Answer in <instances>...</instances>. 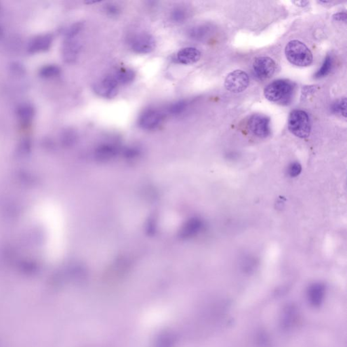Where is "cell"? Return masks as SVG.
<instances>
[{
  "label": "cell",
  "mask_w": 347,
  "mask_h": 347,
  "mask_svg": "<svg viewBox=\"0 0 347 347\" xmlns=\"http://www.w3.org/2000/svg\"><path fill=\"white\" fill-rule=\"evenodd\" d=\"M294 84L287 80H277L265 89V98L271 102L287 104L292 100Z\"/></svg>",
  "instance_id": "1"
},
{
  "label": "cell",
  "mask_w": 347,
  "mask_h": 347,
  "mask_svg": "<svg viewBox=\"0 0 347 347\" xmlns=\"http://www.w3.org/2000/svg\"><path fill=\"white\" fill-rule=\"evenodd\" d=\"M285 54L287 61L298 67H307L313 62L311 50L299 40L289 41L286 47Z\"/></svg>",
  "instance_id": "2"
},
{
  "label": "cell",
  "mask_w": 347,
  "mask_h": 347,
  "mask_svg": "<svg viewBox=\"0 0 347 347\" xmlns=\"http://www.w3.org/2000/svg\"><path fill=\"white\" fill-rule=\"evenodd\" d=\"M288 129L296 137L305 139L311 133V125L307 113L302 110H294L288 119Z\"/></svg>",
  "instance_id": "3"
},
{
  "label": "cell",
  "mask_w": 347,
  "mask_h": 347,
  "mask_svg": "<svg viewBox=\"0 0 347 347\" xmlns=\"http://www.w3.org/2000/svg\"><path fill=\"white\" fill-rule=\"evenodd\" d=\"M156 41L152 35L148 33H141L132 37L130 40V49L136 54L146 55L151 53L156 48Z\"/></svg>",
  "instance_id": "4"
},
{
  "label": "cell",
  "mask_w": 347,
  "mask_h": 347,
  "mask_svg": "<svg viewBox=\"0 0 347 347\" xmlns=\"http://www.w3.org/2000/svg\"><path fill=\"white\" fill-rule=\"evenodd\" d=\"M250 80L248 75L242 70H235L226 76L225 86L226 90L233 93H240L246 90Z\"/></svg>",
  "instance_id": "5"
},
{
  "label": "cell",
  "mask_w": 347,
  "mask_h": 347,
  "mask_svg": "<svg viewBox=\"0 0 347 347\" xmlns=\"http://www.w3.org/2000/svg\"><path fill=\"white\" fill-rule=\"evenodd\" d=\"M164 118V114L160 110L148 109L139 117V125L143 130H155L162 124Z\"/></svg>",
  "instance_id": "6"
},
{
  "label": "cell",
  "mask_w": 347,
  "mask_h": 347,
  "mask_svg": "<svg viewBox=\"0 0 347 347\" xmlns=\"http://www.w3.org/2000/svg\"><path fill=\"white\" fill-rule=\"evenodd\" d=\"M118 85L113 75H109L97 82L94 85V91L99 97L104 99H113L118 92Z\"/></svg>",
  "instance_id": "7"
},
{
  "label": "cell",
  "mask_w": 347,
  "mask_h": 347,
  "mask_svg": "<svg viewBox=\"0 0 347 347\" xmlns=\"http://www.w3.org/2000/svg\"><path fill=\"white\" fill-rule=\"evenodd\" d=\"M248 127L251 132L256 137L266 138L271 134L270 119L263 114H254L250 117Z\"/></svg>",
  "instance_id": "8"
},
{
  "label": "cell",
  "mask_w": 347,
  "mask_h": 347,
  "mask_svg": "<svg viewBox=\"0 0 347 347\" xmlns=\"http://www.w3.org/2000/svg\"><path fill=\"white\" fill-rule=\"evenodd\" d=\"M253 69L260 80H268L274 75L276 64L269 57H259L254 61Z\"/></svg>",
  "instance_id": "9"
},
{
  "label": "cell",
  "mask_w": 347,
  "mask_h": 347,
  "mask_svg": "<svg viewBox=\"0 0 347 347\" xmlns=\"http://www.w3.org/2000/svg\"><path fill=\"white\" fill-rule=\"evenodd\" d=\"M82 43L78 37L66 38L62 47V58L67 63H73L79 57Z\"/></svg>",
  "instance_id": "10"
},
{
  "label": "cell",
  "mask_w": 347,
  "mask_h": 347,
  "mask_svg": "<svg viewBox=\"0 0 347 347\" xmlns=\"http://www.w3.org/2000/svg\"><path fill=\"white\" fill-rule=\"evenodd\" d=\"M201 57V52L193 47H186L180 50L176 55L175 60L182 64H192L198 62Z\"/></svg>",
  "instance_id": "11"
},
{
  "label": "cell",
  "mask_w": 347,
  "mask_h": 347,
  "mask_svg": "<svg viewBox=\"0 0 347 347\" xmlns=\"http://www.w3.org/2000/svg\"><path fill=\"white\" fill-rule=\"evenodd\" d=\"M53 38L51 35H43L33 40L29 46V52L31 53L46 51L52 46Z\"/></svg>",
  "instance_id": "12"
},
{
  "label": "cell",
  "mask_w": 347,
  "mask_h": 347,
  "mask_svg": "<svg viewBox=\"0 0 347 347\" xmlns=\"http://www.w3.org/2000/svg\"><path fill=\"white\" fill-rule=\"evenodd\" d=\"M113 75L119 85L129 84L136 78L135 71L131 69H122Z\"/></svg>",
  "instance_id": "13"
},
{
  "label": "cell",
  "mask_w": 347,
  "mask_h": 347,
  "mask_svg": "<svg viewBox=\"0 0 347 347\" xmlns=\"http://www.w3.org/2000/svg\"><path fill=\"white\" fill-rule=\"evenodd\" d=\"M35 111L34 107L29 103H24L20 104L17 109V115L19 119L21 120L23 123H29L34 118Z\"/></svg>",
  "instance_id": "14"
},
{
  "label": "cell",
  "mask_w": 347,
  "mask_h": 347,
  "mask_svg": "<svg viewBox=\"0 0 347 347\" xmlns=\"http://www.w3.org/2000/svg\"><path fill=\"white\" fill-rule=\"evenodd\" d=\"M61 73L60 67L55 64H48L40 69V75L43 78H51L58 76Z\"/></svg>",
  "instance_id": "15"
},
{
  "label": "cell",
  "mask_w": 347,
  "mask_h": 347,
  "mask_svg": "<svg viewBox=\"0 0 347 347\" xmlns=\"http://www.w3.org/2000/svg\"><path fill=\"white\" fill-rule=\"evenodd\" d=\"M171 20L176 23H181L187 18V12L185 8L183 7H176L171 12Z\"/></svg>",
  "instance_id": "16"
},
{
  "label": "cell",
  "mask_w": 347,
  "mask_h": 347,
  "mask_svg": "<svg viewBox=\"0 0 347 347\" xmlns=\"http://www.w3.org/2000/svg\"><path fill=\"white\" fill-rule=\"evenodd\" d=\"M187 107V102L185 101H179L171 104L168 107V113L172 116H179L184 112Z\"/></svg>",
  "instance_id": "17"
},
{
  "label": "cell",
  "mask_w": 347,
  "mask_h": 347,
  "mask_svg": "<svg viewBox=\"0 0 347 347\" xmlns=\"http://www.w3.org/2000/svg\"><path fill=\"white\" fill-rule=\"evenodd\" d=\"M332 57H331L329 55L327 56V57H326L325 61H324L323 64H322V67H321L320 70H319L316 73H315V78H317V79H318V78H323V77L327 76V75L328 74L329 72H330L331 69H332Z\"/></svg>",
  "instance_id": "18"
},
{
  "label": "cell",
  "mask_w": 347,
  "mask_h": 347,
  "mask_svg": "<svg viewBox=\"0 0 347 347\" xmlns=\"http://www.w3.org/2000/svg\"><path fill=\"white\" fill-rule=\"evenodd\" d=\"M83 29V24L82 22H76L73 24L66 33V38H74L79 36Z\"/></svg>",
  "instance_id": "19"
},
{
  "label": "cell",
  "mask_w": 347,
  "mask_h": 347,
  "mask_svg": "<svg viewBox=\"0 0 347 347\" xmlns=\"http://www.w3.org/2000/svg\"><path fill=\"white\" fill-rule=\"evenodd\" d=\"M302 172V165L299 162H294L291 163L287 168V174L291 178L297 177Z\"/></svg>",
  "instance_id": "20"
},
{
  "label": "cell",
  "mask_w": 347,
  "mask_h": 347,
  "mask_svg": "<svg viewBox=\"0 0 347 347\" xmlns=\"http://www.w3.org/2000/svg\"><path fill=\"white\" fill-rule=\"evenodd\" d=\"M346 98L341 99V100L337 101V102L334 104V106H333V111H334L335 113H340V114L342 115V116H344L345 118H346Z\"/></svg>",
  "instance_id": "21"
},
{
  "label": "cell",
  "mask_w": 347,
  "mask_h": 347,
  "mask_svg": "<svg viewBox=\"0 0 347 347\" xmlns=\"http://www.w3.org/2000/svg\"><path fill=\"white\" fill-rule=\"evenodd\" d=\"M104 11L107 13V15L110 17H117L120 15V8L118 5L115 3H109L104 6Z\"/></svg>",
  "instance_id": "22"
},
{
  "label": "cell",
  "mask_w": 347,
  "mask_h": 347,
  "mask_svg": "<svg viewBox=\"0 0 347 347\" xmlns=\"http://www.w3.org/2000/svg\"><path fill=\"white\" fill-rule=\"evenodd\" d=\"M10 71L16 76H22L25 74V68L19 62H13L10 65Z\"/></svg>",
  "instance_id": "23"
},
{
  "label": "cell",
  "mask_w": 347,
  "mask_h": 347,
  "mask_svg": "<svg viewBox=\"0 0 347 347\" xmlns=\"http://www.w3.org/2000/svg\"><path fill=\"white\" fill-rule=\"evenodd\" d=\"M347 15L345 13H338L334 16V19L337 20H345L346 21Z\"/></svg>",
  "instance_id": "24"
},
{
  "label": "cell",
  "mask_w": 347,
  "mask_h": 347,
  "mask_svg": "<svg viewBox=\"0 0 347 347\" xmlns=\"http://www.w3.org/2000/svg\"><path fill=\"white\" fill-rule=\"evenodd\" d=\"M294 3H295L296 6H301V7H304L306 6V5L308 4V1H294Z\"/></svg>",
  "instance_id": "25"
},
{
  "label": "cell",
  "mask_w": 347,
  "mask_h": 347,
  "mask_svg": "<svg viewBox=\"0 0 347 347\" xmlns=\"http://www.w3.org/2000/svg\"><path fill=\"white\" fill-rule=\"evenodd\" d=\"M2 29L0 28V38H1V36H2Z\"/></svg>",
  "instance_id": "26"
}]
</instances>
